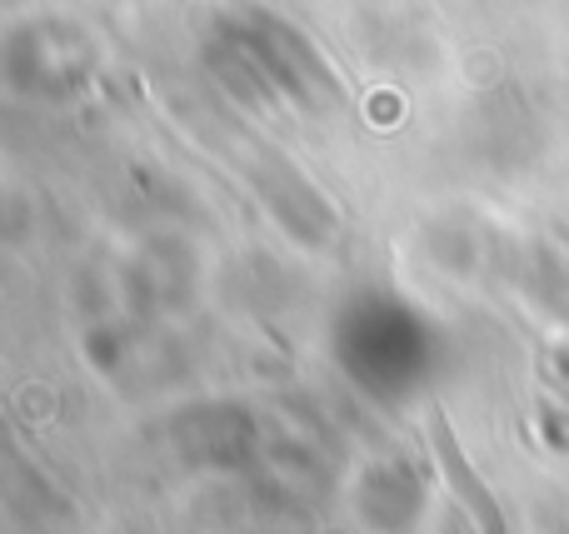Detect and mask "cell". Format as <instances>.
<instances>
[{
    "label": "cell",
    "mask_w": 569,
    "mask_h": 534,
    "mask_svg": "<svg viewBox=\"0 0 569 534\" xmlns=\"http://www.w3.org/2000/svg\"><path fill=\"white\" fill-rule=\"evenodd\" d=\"M430 445H435V455H440V465H445V475H450V485L460 490V500L470 505V515H475V525H480L485 534H505V520H500V505H495V495L475 480V470L465 465V455H460V445H455V435H450V420L435 410L430 415Z\"/></svg>",
    "instance_id": "cell-1"
}]
</instances>
